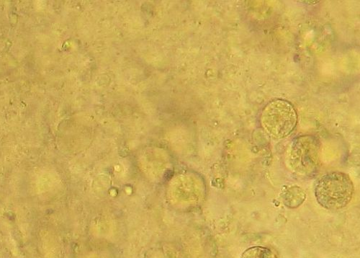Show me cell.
Wrapping results in <instances>:
<instances>
[{
	"label": "cell",
	"instance_id": "1",
	"mask_svg": "<svg viewBox=\"0 0 360 258\" xmlns=\"http://www.w3.org/2000/svg\"><path fill=\"white\" fill-rule=\"evenodd\" d=\"M354 192L352 181L341 172H333L321 176L315 186L318 204L328 210H340L351 202Z\"/></svg>",
	"mask_w": 360,
	"mask_h": 258
},
{
	"label": "cell",
	"instance_id": "2",
	"mask_svg": "<svg viewBox=\"0 0 360 258\" xmlns=\"http://www.w3.org/2000/svg\"><path fill=\"white\" fill-rule=\"evenodd\" d=\"M297 123V115L293 105L287 101L278 99L269 103L261 114V124L271 137L282 139L289 136Z\"/></svg>",
	"mask_w": 360,
	"mask_h": 258
},
{
	"label": "cell",
	"instance_id": "3",
	"mask_svg": "<svg viewBox=\"0 0 360 258\" xmlns=\"http://www.w3.org/2000/svg\"><path fill=\"white\" fill-rule=\"evenodd\" d=\"M320 147L319 139L311 135L293 139L288 154V163L292 171L302 176L313 174L319 165Z\"/></svg>",
	"mask_w": 360,
	"mask_h": 258
},
{
	"label": "cell",
	"instance_id": "4",
	"mask_svg": "<svg viewBox=\"0 0 360 258\" xmlns=\"http://www.w3.org/2000/svg\"><path fill=\"white\" fill-rule=\"evenodd\" d=\"M306 198L307 194L304 190L297 186L288 188L283 195L285 206L292 209L301 206Z\"/></svg>",
	"mask_w": 360,
	"mask_h": 258
},
{
	"label": "cell",
	"instance_id": "5",
	"mask_svg": "<svg viewBox=\"0 0 360 258\" xmlns=\"http://www.w3.org/2000/svg\"><path fill=\"white\" fill-rule=\"evenodd\" d=\"M241 258H278L270 249L262 246H254L246 250Z\"/></svg>",
	"mask_w": 360,
	"mask_h": 258
}]
</instances>
